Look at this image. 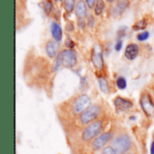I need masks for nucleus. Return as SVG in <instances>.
I'll list each match as a JSON object with an SVG mask.
<instances>
[{
  "label": "nucleus",
  "instance_id": "nucleus-6",
  "mask_svg": "<svg viewBox=\"0 0 154 154\" xmlns=\"http://www.w3.org/2000/svg\"><path fill=\"white\" fill-rule=\"evenodd\" d=\"M113 137H114V134L111 132H106L98 135L92 143V149L94 151H99L101 149H104L106 143L110 142Z\"/></svg>",
  "mask_w": 154,
  "mask_h": 154
},
{
  "label": "nucleus",
  "instance_id": "nucleus-18",
  "mask_svg": "<svg viewBox=\"0 0 154 154\" xmlns=\"http://www.w3.org/2000/svg\"><path fill=\"white\" fill-rule=\"evenodd\" d=\"M53 9V4L51 0H44L43 1V10L46 14H50L52 12Z\"/></svg>",
  "mask_w": 154,
  "mask_h": 154
},
{
  "label": "nucleus",
  "instance_id": "nucleus-14",
  "mask_svg": "<svg viewBox=\"0 0 154 154\" xmlns=\"http://www.w3.org/2000/svg\"><path fill=\"white\" fill-rule=\"evenodd\" d=\"M76 5H77L76 0H64L63 1L64 9H65V11L68 14H70V13H72L75 10Z\"/></svg>",
  "mask_w": 154,
  "mask_h": 154
},
{
  "label": "nucleus",
  "instance_id": "nucleus-16",
  "mask_svg": "<svg viewBox=\"0 0 154 154\" xmlns=\"http://www.w3.org/2000/svg\"><path fill=\"white\" fill-rule=\"evenodd\" d=\"M105 6H106V5H105L104 0H97L96 5H95V8H94L96 15H100L104 12Z\"/></svg>",
  "mask_w": 154,
  "mask_h": 154
},
{
  "label": "nucleus",
  "instance_id": "nucleus-9",
  "mask_svg": "<svg viewBox=\"0 0 154 154\" xmlns=\"http://www.w3.org/2000/svg\"><path fill=\"white\" fill-rule=\"evenodd\" d=\"M140 48L135 43L128 44L124 50V57L129 60H134L139 55Z\"/></svg>",
  "mask_w": 154,
  "mask_h": 154
},
{
  "label": "nucleus",
  "instance_id": "nucleus-25",
  "mask_svg": "<svg viewBox=\"0 0 154 154\" xmlns=\"http://www.w3.org/2000/svg\"><path fill=\"white\" fill-rule=\"evenodd\" d=\"M151 154H154V141L151 145Z\"/></svg>",
  "mask_w": 154,
  "mask_h": 154
},
{
  "label": "nucleus",
  "instance_id": "nucleus-2",
  "mask_svg": "<svg viewBox=\"0 0 154 154\" xmlns=\"http://www.w3.org/2000/svg\"><path fill=\"white\" fill-rule=\"evenodd\" d=\"M103 129L102 122L100 120H96L90 123L82 133V140L84 142H89L94 138H97Z\"/></svg>",
  "mask_w": 154,
  "mask_h": 154
},
{
  "label": "nucleus",
  "instance_id": "nucleus-23",
  "mask_svg": "<svg viewBox=\"0 0 154 154\" xmlns=\"http://www.w3.org/2000/svg\"><path fill=\"white\" fill-rule=\"evenodd\" d=\"M87 5L92 9V8H95V5H96V3H97V0H85Z\"/></svg>",
  "mask_w": 154,
  "mask_h": 154
},
{
  "label": "nucleus",
  "instance_id": "nucleus-17",
  "mask_svg": "<svg viewBox=\"0 0 154 154\" xmlns=\"http://www.w3.org/2000/svg\"><path fill=\"white\" fill-rule=\"evenodd\" d=\"M147 26V21L145 19L140 20L137 23H135L133 25V29L134 31H141V30H144Z\"/></svg>",
  "mask_w": 154,
  "mask_h": 154
},
{
  "label": "nucleus",
  "instance_id": "nucleus-12",
  "mask_svg": "<svg viewBox=\"0 0 154 154\" xmlns=\"http://www.w3.org/2000/svg\"><path fill=\"white\" fill-rule=\"evenodd\" d=\"M51 36L53 39L57 42H61L62 39V29L61 27V25L56 23V22H52L51 24Z\"/></svg>",
  "mask_w": 154,
  "mask_h": 154
},
{
  "label": "nucleus",
  "instance_id": "nucleus-8",
  "mask_svg": "<svg viewBox=\"0 0 154 154\" xmlns=\"http://www.w3.org/2000/svg\"><path fill=\"white\" fill-rule=\"evenodd\" d=\"M114 106L118 112H124L132 109L133 107V103L130 100L118 96L114 100Z\"/></svg>",
  "mask_w": 154,
  "mask_h": 154
},
{
  "label": "nucleus",
  "instance_id": "nucleus-27",
  "mask_svg": "<svg viewBox=\"0 0 154 154\" xmlns=\"http://www.w3.org/2000/svg\"><path fill=\"white\" fill-rule=\"evenodd\" d=\"M106 1H107L108 3H113V2H114L115 0H106Z\"/></svg>",
  "mask_w": 154,
  "mask_h": 154
},
{
  "label": "nucleus",
  "instance_id": "nucleus-11",
  "mask_svg": "<svg viewBox=\"0 0 154 154\" xmlns=\"http://www.w3.org/2000/svg\"><path fill=\"white\" fill-rule=\"evenodd\" d=\"M45 51L50 58H54L57 57L58 52V42L55 40H49L45 46Z\"/></svg>",
  "mask_w": 154,
  "mask_h": 154
},
{
  "label": "nucleus",
  "instance_id": "nucleus-20",
  "mask_svg": "<svg viewBox=\"0 0 154 154\" xmlns=\"http://www.w3.org/2000/svg\"><path fill=\"white\" fill-rule=\"evenodd\" d=\"M150 37V33H149V32H147V31H144V32H140L138 35H137V40H139V41H145V40H147L148 38Z\"/></svg>",
  "mask_w": 154,
  "mask_h": 154
},
{
  "label": "nucleus",
  "instance_id": "nucleus-13",
  "mask_svg": "<svg viewBox=\"0 0 154 154\" xmlns=\"http://www.w3.org/2000/svg\"><path fill=\"white\" fill-rule=\"evenodd\" d=\"M87 4L84 0H78L75 8V14L78 19H84L87 16Z\"/></svg>",
  "mask_w": 154,
  "mask_h": 154
},
{
  "label": "nucleus",
  "instance_id": "nucleus-7",
  "mask_svg": "<svg viewBox=\"0 0 154 154\" xmlns=\"http://www.w3.org/2000/svg\"><path fill=\"white\" fill-rule=\"evenodd\" d=\"M140 104L143 111L148 116H154V103L152 97L148 93H143L141 100Z\"/></svg>",
  "mask_w": 154,
  "mask_h": 154
},
{
  "label": "nucleus",
  "instance_id": "nucleus-24",
  "mask_svg": "<svg viewBox=\"0 0 154 154\" xmlns=\"http://www.w3.org/2000/svg\"><path fill=\"white\" fill-rule=\"evenodd\" d=\"M123 48V40L122 39H118L116 42V46H115V49L116 51H120Z\"/></svg>",
  "mask_w": 154,
  "mask_h": 154
},
{
  "label": "nucleus",
  "instance_id": "nucleus-3",
  "mask_svg": "<svg viewBox=\"0 0 154 154\" xmlns=\"http://www.w3.org/2000/svg\"><path fill=\"white\" fill-rule=\"evenodd\" d=\"M99 114H100V107L97 104L90 105L79 115V120L81 124L87 125L96 121L97 117L99 116Z\"/></svg>",
  "mask_w": 154,
  "mask_h": 154
},
{
  "label": "nucleus",
  "instance_id": "nucleus-19",
  "mask_svg": "<svg viewBox=\"0 0 154 154\" xmlns=\"http://www.w3.org/2000/svg\"><path fill=\"white\" fill-rule=\"evenodd\" d=\"M116 86L120 90H124L126 88V86H127V82H126L125 78L123 76L118 77L116 79Z\"/></svg>",
  "mask_w": 154,
  "mask_h": 154
},
{
  "label": "nucleus",
  "instance_id": "nucleus-15",
  "mask_svg": "<svg viewBox=\"0 0 154 154\" xmlns=\"http://www.w3.org/2000/svg\"><path fill=\"white\" fill-rule=\"evenodd\" d=\"M98 84H99L100 90H101L104 93H108V91H109L108 82H107V81H106L104 77L100 76L98 78Z\"/></svg>",
  "mask_w": 154,
  "mask_h": 154
},
{
  "label": "nucleus",
  "instance_id": "nucleus-4",
  "mask_svg": "<svg viewBox=\"0 0 154 154\" xmlns=\"http://www.w3.org/2000/svg\"><path fill=\"white\" fill-rule=\"evenodd\" d=\"M112 146L115 148L117 153H124V152H128L132 146L131 138L127 134L118 135L113 140Z\"/></svg>",
  "mask_w": 154,
  "mask_h": 154
},
{
  "label": "nucleus",
  "instance_id": "nucleus-21",
  "mask_svg": "<svg viewBox=\"0 0 154 154\" xmlns=\"http://www.w3.org/2000/svg\"><path fill=\"white\" fill-rule=\"evenodd\" d=\"M101 154H117V152L113 146H106L102 150Z\"/></svg>",
  "mask_w": 154,
  "mask_h": 154
},
{
  "label": "nucleus",
  "instance_id": "nucleus-22",
  "mask_svg": "<svg viewBox=\"0 0 154 154\" xmlns=\"http://www.w3.org/2000/svg\"><path fill=\"white\" fill-rule=\"evenodd\" d=\"M65 45H66V47H67L68 48L72 49V48H74V46H75V43H74V41H73L72 39L68 38V39L66 40V42H65Z\"/></svg>",
  "mask_w": 154,
  "mask_h": 154
},
{
  "label": "nucleus",
  "instance_id": "nucleus-5",
  "mask_svg": "<svg viewBox=\"0 0 154 154\" xmlns=\"http://www.w3.org/2000/svg\"><path fill=\"white\" fill-rule=\"evenodd\" d=\"M91 105V99L87 94H81L74 100L72 104V110L75 114H81L86 109Z\"/></svg>",
  "mask_w": 154,
  "mask_h": 154
},
{
  "label": "nucleus",
  "instance_id": "nucleus-10",
  "mask_svg": "<svg viewBox=\"0 0 154 154\" xmlns=\"http://www.w3.org/2000/svg\"><path fill=\"white\" fill-rule=\"evenodd\" d=\"M91 61L94 66L97 69H102L104 67V58L103 54L100 50L97 48H93L92 55H91Z\"/></svg>",
  "mask_w": 154,
  "mask_h": 154
},
{
  "label": "nucleus",
  "instance_id": "nucleus-26",
  "mask_svg": "<svg viewBox=\"0 0 154 154\" xmlns=\"http://www.w3.org/2000/svg\"><path fill=\"white\" fill-rule=\"evenodd\" d=\"M62 1H64V0H55V2H57V3H61Z\"/></svg>",
  "mask_w": 154,
  "mask_h": 154
},
{
  "label": "nucleus",
  "instance_id": "nucleus-1",
  "mask_svg": "<svg viewBox=\"0 0 154 154\" xmlns=\"http://www.w3.org/2000/svg\"><path fill=\"white\" fill-rule=\"evenodd\" d=\"M56 59L66 68H73L77 63V53L73 49H63L58 53Z\"/></svg>",
  "mask_w": 154,
  "mask_h": 154
}]
</instances>
